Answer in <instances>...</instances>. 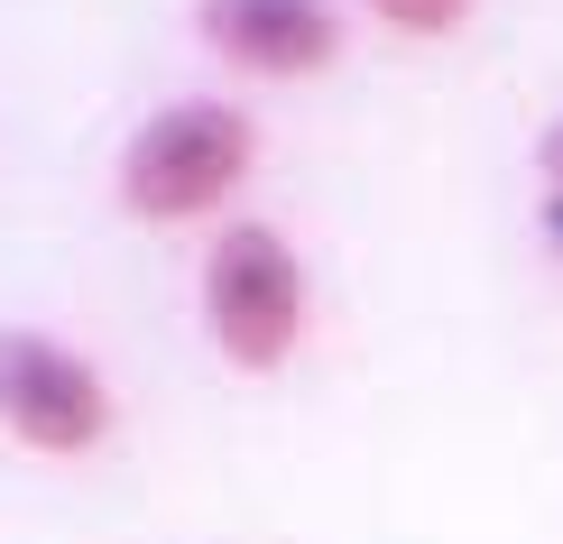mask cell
<instances>
[{
	"instance_id": "6da1fadb",
	"label": "cell",
	"mask_w": 563,
	"mask_h": 544,
	"mask_svg": "<svg viewBox=\"0 0 563 544\" xmlns=\"http://www.w3.org/2000/svg\"><path fill=\"white\" fill-rule=\"evenodd\" d=\"M260 176V121L241 102H167L121 138V195L130 222H213V212Z\"/></svg>"
},
{
	"instance_id": "7a4b0ae2",
	"label": "cell",
	"mask_w": 563,
	"mask_h": 544,
	"mask_svg": "<svg viewBox=\"0 0 563 544\" xmlns=\"http://www.w3.org/2000/svg\"><path fill=\"white\" fill-rule=\"evenodd\" d=\"M203 333L231 369H287L314 333V277L277 222H222L195 268Z\"/></svg>"
},
{
	"instance_id": "3957f363",
	"label": "cell",
	"mask_w": 563,
	"mask_h": 544,
	"mask_svg": "<svg viewBox=\"0 0 563 544\" xmlns=\"http://www.w3.org/2000/svg\"><path fill=\"white\" fill-rule=\"evenodd\" d=\"M0 434L46 462H92L121 434V397L102 360H84L56 333H0Z\"/></svg>"
},
{
	"instance_id": "277c9868",
	"label": "cell",
	"mask_w": 563,
	"mask_h": 544,
	"mask_svg": "<svg viewBox=\"0 0 563 544\" xmlns=\"http://www.w3.org/2000/svg\"><path fill=\"white\" fill-rule=\"evenodd\" d=\"M195 29L222 65H241L260 84H305L342 56L333 0H195Z\"/></svg>"
},
{
	"instance_id": "5b68a950",
	"label": "cell",
	"mask_w": 563,
	"mask_h": 544,
	"mask_svg": "<svg viewBox=\"0 0 563 544\" xmlns=\"http://www.w3.org/2000/svg\"><path fill=\"white\" fill-rule=\"evenodd\" d=\"M369 19L397 29V37H453L472 19V0H369Z\"/></svg>"
},
{
	"instance_id": "8992f818",
	"label": "cell",
	"mask_w": 563,
	"mask_h": 544,
	"mask_svg": "<svg viewBox=\"0 0 563 544\" xmlns=\"http://www.w3.org/2000/svg\"><path fill=\"white\" fill-rule=\"evenodd\" d=\"M536 176H545V185H563V111H554L545 130H536Z\"/></svg>"
},
{
	"instance_id": "52a82bcc",
	"label": "cell",
	"mask_w": 563,
	"mask_h": 544,
	"mask_svg": "<svg viewBox=\"0 0 563 544\" xmlns=\"http://www.w3.org/2000/svg\"><path fill=\"white\" fill-rule=\"evenodd\" d=\"M536 231H545V249L563 258V185H545V195H536Z\"/></svg>"
}]
</instances>
